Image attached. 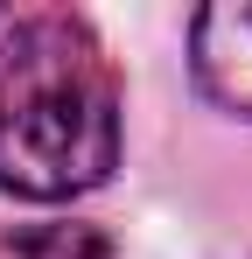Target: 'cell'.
<instances>
[{
	"instance_id": "obj_1",
	"label": "cell",
	"mask_w": 252,
	"mask_h": 259,
	"mask_svg": "<svg viewBox=\"0 0 252 259\" xmlns=\"http://www.w3.org/2000/svg\"><path fill=\"white\" fill-rule=\"evenodd\" d=\"M119 168V77L84 14L35 7L0 28V189L63 203Z\"/></svg>"
},
{
	"instance_id": "obj_2",
	"label": "cell",
	"mask_w": 252,
	"mask_h": 259,
	"mask_svg": "<svg viewBox=\"0 0 252 259\" xmlns=\"http://www.w3.org/2000/svg\"><path fill=\"white\" fill-rule=\"evenodd\" d=\"M189 70L217 105L252 119V0H224L189 21Z\"/></svg>"
},
{
	"instance_id": "obj_3",
	"label": "cell",
	"mask_w": 252,
	"mask_h": 259,
	"mask_svg": "<svg viewBox=\"0 0 252 259\" xmlns=\"http://www.w3.org/2000/svg\"><path fill=\"white\" fill-rule=\"evenodd\" d=\"M14 259H112V238L98 224H42L14 238Z\"/></svg>"
}]
</instances>
